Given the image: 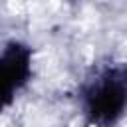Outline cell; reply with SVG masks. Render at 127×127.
Instances as JSON below:
<instances>
[{"instance_id": "cell-2", "label": "cell", "mask_w": 127, "mask_h": 127, "mask_svg": "<svg viewBox=\"0 0 127 127\" xmlns=\"http://www.w3.org/2000/svg\"><path fill=\"white\" fill-rule=\"evenodd\" d=\"M117 58H119V60H125V58H127V44L121 46V54H119Z\"/></svg>"}, {"instance_id": "cell-1", "label": "cell", "mask_w": 127, "mask_h": 127, "mask_svg": "<svg viewBox=\"0 0 127 127\" xmlns=\"http://www.w3.org/2000/svg\"><path fill=\"white\" fill-rule=\"evenodd\" d=\"M10 10H12V12L22 14V12H26V10H28V4H26L24 0H10Z\"/></svg>"}]
</instances>
